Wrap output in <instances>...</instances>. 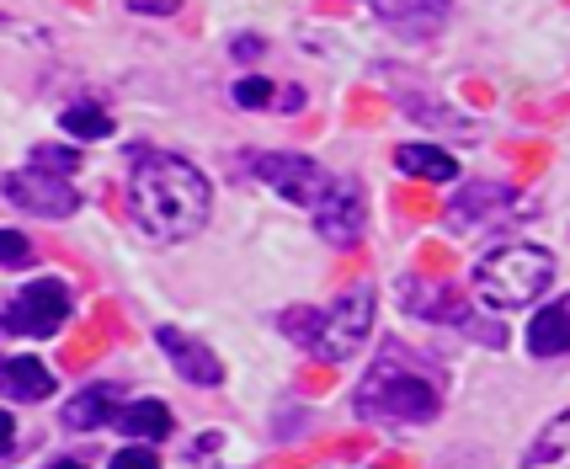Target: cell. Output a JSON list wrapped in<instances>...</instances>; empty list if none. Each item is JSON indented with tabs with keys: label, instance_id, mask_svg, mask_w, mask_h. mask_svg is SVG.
Wrapping results in <instances>:
<instances>
[{
	"label": "cell",
	"instance_id": "21",
	"mask_svg": "<svg viewBox=\"0 0 570 469\" xmlns=\"http://www.w3.org/2000/svg\"><path fill=\"white\" fill-rule=\"evenodd\" d=\"M38 166H53V172H75V166H80V155H75V149H59V145H43V149H38Z\"/></svg>",
	"mask_w": 570,
	"mask_h": 469
},
{
	"label": "cell",
	"instance_id": "9",
	"mask_svg": "<svg viewBox=\"0 0 570 469\" xmlns=\"http://www.w3.org/2000/svg\"><path fill=\"white\" fill-rule=\"evenodd\" d=\"M518 208V193L507 182H464L453 203H448V224L453 229H480V224H497Z\"/></svg>",
	"mask_w": 570,
	"mask_h": 469
},
{
	"label": "cell",
	"instance_id": "11",
	"mask_svg": "<svg viewBox=\"0 0 570 469\" xmlns=\"http://www.w3.org/2000/svg\"><path fill=\"white\" fill-rule=\"evenodd\" d=\"M400 299H405V310L422 315V321H438V325H464L470 321V304L459 299V289L432 283V277H400Z\"/></svg>",
	"mask_w": 570,
	"mask_h": 469
},
{
	"label": "cell",
	"instance_id": "12",
	"mask_svg": "<svg viewBox=\"0 0 570 469\" xmlns=\"http://www.w3.org/2000/svg\"><path fill=\"white\" fill-rule=\"evenodd\" d=\"M528 352H533V358H566L570 352V294L544 304V310L528 321Z\"/></svg>",
	"mask_w": 570,
	"mask_h": 469
},
{
	"label": "cell",
	"instance_id": "10",
	"mask_svg": "<svg viewBox=\"0 0 570 469\" xmlns=\"http://www.w3.org/2000/svg\"><path fill=\"white\" fill-rule=\"evenodd\" d=\"M155 342H160V352L171 358V369L181 373L187 384H198V390L224 384V363L198 342V336H187V331H176V325H160V331H155Z\"/></svg>",
	"mask_w": 570,
	"mask_h": 469
},
{
	"label": "cell",
	"instance_id": "4",
	"mask_svg": "<svg viewBox=\"0 0 570 469\" xmlns=\"http://www.w3.org/2000/svg\"><path fill=\"white\" fill-rule=\"evenodd\" d=\"M554 283V256L544 246H501L485 262H474V294L485 310H522L549 294Z\"/></svg>",
	"mask_w": 570,
	"mask_h": 469
},
{
	"label": "cell",
	"instance_id": "20",
	"mask_svg": "<svg viewBox=\"0 0 570 469\" xmlns=\"http://www.w3.org/2000/svg\"><path fill=\"white\" fill-rule=\"evenodd\" d=\"M235 101H240V107H273V86L256 80V75H250V80H235Z\"/></svg>",
	"mask_w": 570,
	"mask_h": 469
},
{
	"label": "cell",
	"instance_id": "3",
	"mask_svg": "<svg viewBox=\"0 0 570 469\" xmlns=\"http://www.w3.org/2000/svg\"><path fill=\"white\" fill-rule=\"evenodd\" d=\"M373 325V289H347L342 299H331V304H298V310H283L277 315V331L288 336L294 346H304L309 358H321V363H347L352 352L363 346Z\"/></svg>",
	"mask_w": 570,
	"mask_h": 469
},
{
	"label": "cell",
	"instance_id": "14",
	"mask_svg": "<svg viewBox=\"0 0 570 469\" xmlns=\"http://www.w3.org/2000/svg\"><path fill=\"white\" fill-rule=\"evenodd\" d=\"M395 166L405 176H422V182H453V176H459V160L438 145H400Z\"/></svg>",
	"mask_w": 570,
	"mask_h": 469
},
{
	"label": "cell",
	"instance_id": "24",
	"mask_svg": "<svg viewBox=\"0 0 570 469\" xmlns=\"http://www.w3.org/2000/svg\"><path fill=\"white\" fill-rule=\"evenodd\" d=\"M11 448H17V421H11L6 411H0V459H6Z\"/></svg>",
	"mask_w": 570,
	"mask_h": 469
},
{
	"label": "cell",
	"instance_id": "26",
	"mask_svg": "<svg viewBox=\"0 0 570 469\" xmlns=\"http://www.w3.org/2000/svg\"><path fill=\"white\" fill-rule=\"evenodd\" d=\"M0 390H6V363H0Z\"/></svg>",
	"mask_w": 570,
	"mask_h": 469
},
{
	"label": "cell",
	"instance_id": "25",
	"mask_svg": "<svg viewBox=\"0 0 570 469\" xmlns=\"http://www.w3.org/2000/svg\"><path fill=\"white\" fill-rule=\"evenodd\" d=\"M235 53H240V59H256V53H262V38H235Z\"/></svg>",
	"mask_w": 570,
	"mask_h": 469
},
{
	"label": "cell",
	"instance_id": "5",
	"mask_svg": "<svg viewBox=\"0 0 570 469\" xmlns=\"http://www.w3.org/2000/svg\"><path fill=\"white\" fill-rule=\"evenodd\" d=\"M250 172H256V182H267L277 198L298 203V208H321L325 198H331V187H336V176L325 172L321 160H309V155H250L246 160Z\"/></svg>",
	"mask_w": 570,
	"mask_h": 469
},
{
	"label": "cell",
	"instance_id": "13",
	"mask_svg": "<svg viewBox=\"0 0 570 469\" xmlns=\"http://www.w3.org/2000/svg\"><path fill=\"white\" fill-rule=\"evenodd\" d=\"M118 395L107 390V384H91V390H80V395H70L65 400V427L70 432H97V427H107V421H118Z\"/></svg>",
	"mask_w": 570,
	"mask_h": 469
},
{
	"label": "cell",
	"instance_id": "19",
	"mask_svg": "<svg viewBox=\"0 0 570 469\" xmlns=\"http://www.w3.org/2000/svg\"><path fill=\"white\" fill-rule=\"evenodd\" d=\"M32 262V241L22 229H0V267H27Z\"/></svg>",
	"mask_w": 570,
	"mask_h": 469
},
{
	"label": "cell",
	"instance_id": "7",
	"mask_svg": "<svg viewBox=\"0 0 570 469\" xmlns=\"http://www.w3.org/2000/svg\"><path fill=\"white\" fill-rule=\"evenodd\" d=\"M0 193L17 203V208L38 214V219H70L75 208H80V193L70 187V172H53V166H32V172L6 176Z\"/></svg>",
	"mask_w": 570,
	"mask_h": 469
},
{
	"label": "cell",
	"instance_id": "6",
	"mask_svg": "<svg viewBox=\"0 0 570 469\" xmlns=\"http://www.w3.org/2000/svg\"><path fill=\"white\" fill-rule=\"evenodd\" d=\"M70 315H75L70 289H65L59 277H38V283H27L22 294L11 299L6 331H17V336H53Z\"/></svg>",
	"mask_w": 570,
	"mask_h": 469
},
{
	"label": "cell",
	"instance_id": "17",
	"mask_svg": "<svg viewBox=\"0 0 570 469\" xmlns=\"http://www.w3.org/2000/svg\"><path fill=\"white\" fill-rule=\"evenodd\" d=\"M528 465H570V411H560V417L549 421L544 432H539V443L522 453Z\"/></svg>",
	"mask_w": 570,
	"mask_h": 469
},
{
	"label": "cell",
	"instance_id": "1",
	"mask_svg": "<svg viewBox=\"0 0 570 469\" xmlns=\"http://www.w3.org/2000/svg\"><path fill=\"white\" fill-rule=\"evenodd\" d=\"M128 214L149 241L181 246L208 219V176L171 149H128Z\"/></svg>",
	"mask_w": 570,
	"mask_h": 469
},
{
	"label": "cell",
	"instance_id": "23",
	"mask_svg": "<svg viewBox=\"0 0 570 469\" xmlns=\"http://www.w3.org/2000/svg\"><path fill=\"white\" fill-rule=\"evenodd\" d=\"M128 6H134V11H145V17H149V11H155V17H171L181 0H128Z\"/></svg>",
	"mask_w": 570,
	"mask_h": 469
},
{
	"label": "cell",
	"instance_id": "16",
	"mask_svg": "<svg viewBox=\"0 0 570 469\" xmlns=\"http://www.w3.org/2000/svg\"><path fill=\"white\" fill-rule=\"evenodd\" d=\"M49 390H53V379H49V369H43L38 358H11V363H6V395L43 400Z\"/></svg>",
	"mask_w": 570,
	"mask_h": 469
},
{
	"label": "cell",
	"instance_id": "18",
	"mask_svg": "<svg viewBox=\"0 0 570 469\" xmlns=\"http://www.w3.org/2000/svg\"><path fill=\"white\" fill-rule=\"evenodd\" d=\"M59 128H65V134H75V139H107V134H112V118L101 113L97 101H75V107H65Z\"/></svg>",
	"mask_w": 570,
	"mask_h": 469
},
{
	"label": "cell",
	"instance_id": "2",
	"mask_svg": "<svg viewBox=\"0 0 570 469\" xmlns=\"http://www.w3.org/2000/svg\"><path fill=\"white\" fill-rule=\"evenodd\" d=\"M443 411V373L405 346H384L357 384V417L379 427H422Z\"/></svg>",
	"mask_w": 570,
	"mask_h": 469
},
{
	"label": "cell",
	"instance_id": "15",
	"mask_svg": "<svg viewBox=\"0 0 570 469\" xmlns=\"http://www.w3.org/2000/svg\"><path fill=\"white\" fill-rule=\"evenodd\" d=\"M118 427L134 432V438H145V443H160V438H171V411L160 400H128L118 411Z\"/></svg>",
	"mask_w": 570,
	"mask_h": 469
},
{
	"label": "cell",
	"instance_id": "22",
	"mask_svg": "<svg viewBox=\"0 0 570 469\" xmlns=\"http://www.w3.org/2000/svg\"><path fill=\"white\" fill-rule=\"evenodd\" d=\"M112 465H118V469H155V448H149V443L145 448H124Z\"/></svg>",
	"mask_w": 570,
	"mask_h": 469
},
{
	"label": "cell",
	"instance_id": "8",
	"mask_svg": "<svg viewBox=\"0 0 570 469\" xmlns=\"http://www.w3.org/2000/svg\"><path fill=\"white\" fill-rule=\"evenodd\" d=\"M363 224H368V203H363V187L352 176H336L331 198L315 208V229H321L331 246H357L363 241Z\"/></svg>",
	"mask_w": 570,
	"mask_h": 469
}]
</instances>
